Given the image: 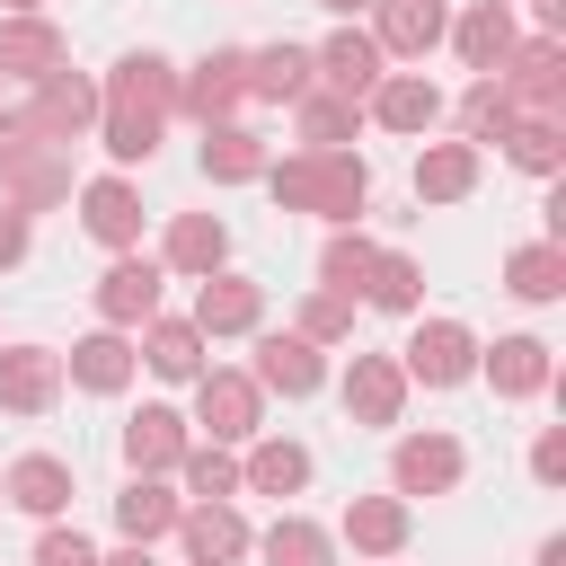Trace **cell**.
Returning <instances> with one entry per match:
<instances>
[{
	"instance_id": "cell-1",
	"label": "cell",
	"mask_w": 566,
	"mask_h": 566,
	"mask_svg": "<svg viewBox=\"0 0 566 566\" xmlns=\"http://www.w3.org/2000/svg\"><path fill=\"white\" fill-rule=\"evenodd\" d=\"M265 186L283 212H318V221H354L371 203V168L354 150H292V159H265Z\"/></svg>"
},
{
	"instance_id": "cell-2",
	"label": "cell",
	"mask_w": 566,
	"mask_h": 566,
	"mask_svg": "<svg viewBox=\"0 0 566 566\" xmlns=\"http://www.w3.org/2000/svg\"><path fill=\"white\" fill-rule=\"evenodd\" d=\"M0 177H9L18 212H44V203H62V195H71V159H62V142L27 133L18 115H0Z\"/></svg>"
},
{
	"instance_id": "cell-3",
	"label": "cell",
	"mask_w": 566,
	"mask_h": 566,
	"mask_svg": "<svg viewBox=\"0 0 566 566\" xmlns=\"http://www.w3.org/2000/svg\"><path fill=\"white\" fill-rule=\"evenodd\" d=\"M513 106H531V115H557V97H566V44L557 35H531V44H513L495 71H486Z\"/></svg>"
},
{
	"instance_id": "cell-4",
	"label": "cell",
	"mask_w": 566,
	"mask_h": 566,
	"mask_svg": "<svg viewBox=\"0 0 566 566\" xmlns=\"http://www.w3.org/2000/svg\"><path fill=\"white\" fill-rule=\"evenodd\" d=\"M18 124H27V133H44V142H80V133L97 124V80H80V71H44Z\"/></svg>"
},
{
	"instance_id": "cell-5",
	"label": "cell",
	"mask_w": 566,
	"mask_h": 566,
	"mask_svg": "<svg viewBox=\"0 0 566 566\" xmlns=\"http://www.w3.org/2000/svg\"><path fill=\"white\" fill-rule=\"evenodd\" d=\"M398 371H407V380H424V389H451V380H469V371H478V336H469L460 318H424V327L407 336Z\"/></svg>"
},
{
	"instance_id": "cell-6",
	"label": "cell",
	"mask_w": 566,
	"mask_h": 566,
	"mask_svg": "<svg viewBox=\"0 0 566 566\" xmlns=\"http://www.w3.org/2000/svg\"><path fill=\"white\" fill-rule=\"evenodd\" d=\"M195 416L212 442H256V380L248 371H195Z\"/></svg>"
},
{
	"instance_id": "cell-7",
	"label": "cell",
	"mask_w": 566,
	"mask_h": 566,
	"mask_svg": "<svg viewBox=\"0 0 566 566\" xmlns=\"http://www.w3.org/2000/svg\"><path fill=\"white\" fill-rule=\"evenodd\" d=\"M97 106H115V115H150V124H168V106H177V71H168L159 53H124V62H115V80L97 88Z\"/></svg>"
},
{
	"instance_id": "cell-8",
	"label": "cell",
	"mask_w": 566,
	"mask_h": 566,
	"mask_svg": "<svg viewBox=\"0 0 566 566\" xmlns=\"http://www.w3.org/2000/svg\"><path fill=\"white\" fill-rule=\"evenodd\" d=\"M239 97H248V53H230V44H221V53H203V62L177 80V106H186L195 124H221Z\"/></svg>"
},
{
	"instance_id": "cell-9",
	"label": "cell",
	"mask_w": 566,
	"mask_h": 566,
	"mask_svg": "<svg viewBox=\"0 0 566 566\" xmlns=\"http://www.w3.org/2000/svg\"><path fill=\"white\" fill-rule=\"evenodd\" d=\"M62 398V354L44 345H0V407L9 416H44Z\"/></svg>"
},
{
	"instance_id": "cell-10",
	"label": "cell",
	"mask_w": 566,
	"mask_h": 566,
	"mask_svg": "<svg viewBox=\"0 0 566 566\" xmlns=\"http://www.w3.org/2000/svg\"><path fill=\"white\" fill-rule=\"evenodd\" d=\"M97 318H106V327L159 318V265H150V256H115V265L97 274Z\"/></svg>"
},
{
	"instance_id": "cell-11",
	"label": "cell",
	"mask_w": 566,
	"mask_h": 566,
	"mask_svg": "<svg viewBox=\"0 0 566 566\" xmlns=\"http://www.w3.org/2000/svg\"><path fill=\"white\" fill-rule=\"evenodd\" d=\"M389 478H398V495H451L460 486V442L451 433H407L389 451Z\"/></svg>"
},
{
	"instance_id": "cell-12",
	"label": "cell",
	"mask_w": 566,
	"mask_h": 566,
	"mask_svg": "<svg viewBox=\"0 0 566 566\" xmlns=\"http://www.w3.org/2000/svg\"><path fill=\"white\" fill-rule=\"evenodd\" d=\"M256 318H265V292H256L248 274H221V265H212L203 292H195V327H203V336H248Z\"/></svg>"
},
{
	"instance_id": "cell-13",
	"label": "cell",
	"mask_w": 566,
	"mask_h": 566,
	"mask_svg": "<svg viewBox=\"0 0 566 566\" xmlns=\"http://www.w3.org/2000/svg\"><path fill=\"white\" fill-rule=\"evenodd\" d=\"M398 407H407V371H398L389 354H354V371H345V416H354V424H398Z\"/></svg>"
},
{
	"instance_id": "cell-14",
	"label": "cell",
	"mask_w": 566,
	"mask_h": 566,
	"mask_svg": "<svg viewBox=\"0 0 566 566\" xmlns=\"http://www.w3.org/2000/svg\"><path fill=\"white\" fill-rule=\"evenodd\" d=\"M371 18H380L371 44H380V53H407V62L451 35V9H442V0H371Z\"/></svg>"
},
{
	"instance_id": "cell-15",
	"label": "cell",
	"mask_w": 566,
	"mask_h": 566,
	"mask_svg": "<svg viewBox=\"0 0 566 566\" xmlns=\"http://www.w3.org/2000/svg\"><path fill=\"white\" fill-rule=\"evenodd\" d=\"M310 62H318V80H327L336 97H371V88H380V44H371L363 27H336Z\"/></svg>"
},
{
	"instance_id": "cell-16",
	"label": "cell",
	"mask_w": 566,
	"mask_h": 566,
	"mask_svg": "<svg viewBox=\"0 0 566 566\" xmlns=\"http://www.w3.org/2000/svg\"><path fill=\"white\" fill-rule=\"evenodd\" d=\"M371 115H380L389 133H433V115H442V88H433L424 71H380V88H371Z\"/></svg>"
},
{
	"instance_id": "cell-17",
	"label": "cell",
	"mask_w": 566,
	"mask_h": 566,
	"mask_svg": "<svg viewBox=\"0 0 566 566\" xmlns=\"http://www.w3.org/2000/svg\"><path fill=\"white\" fill-rule=\"evenodd\" d=\"M133 363H142V354L124 345V327H97V336H80V345L62 354V371H71L80 389H97V398H115V389L133 380Z\"/></svg>"
},
{
	"instance_id": "cell-18",
	"label": "cell",
	"mask_w": 566,
	"mask_h": 566,
	"mask_svg": "<svg viewBox=\"0 0 566 566\" xmlns=\"http://www.w3.org/2000/svg\"><path fill=\"white\" fill-rule=\"evenodd\" d=\"M124 460H133V478L177 469V460H186V416H177V407H142V416L124 424Z\"/></svg>"
},
{
	"instance_id": "cell-19",
	"label": "cell",
	"mask_w": 566,
	"mask_h": 566,
	"mask_svg": "<svg viewBox=\"0 0 566 566\" xmlns=\"http://www.w3.org/2000/svg\"><path fill=\"white\" fill-rule=\"evenodd\" d=\"M0 495L18 504V513H35V522H53L62 504H71V460H53V451H27L9 478H0Z\"/></svg>"
},
{
	"instance_id": "cell-20",
	"label": "cell",
	"mask_w": 566,
	"mask_h": 566,
	"mask_svg": "<svg viewBox=\"0 0 566 566\" xmlns=\"http://www.w3.org/2000/svg\"><path fill=\"white\" fill-rule=\"evenodd\" d=\"M177 539H186L195 566H239V557H248V522H239L230 504H195V513H177Z\"/></svg>"
},
{
	"instance_id": "cell-21",
	"label": "cell",
	"mask_w": 566,
	"mask_h": 566,
	"mask_svg": "<svg viewBox=\"0 0 566 566\" xmlns=\"http://www.w3.org/2000/svg\"><path fill=\"white\" fill-rule=\"evenodd\" d=\"M310 88H318V62H310L301 44H265V53H248V97L292 106V97H310Z\"/></svg>"
},
{
	"instance_id": "cell-22",
	"label": "cell",
	"mask_w": 566,
	"mask_h": 566,
	"mask_svg": "<svg viewBox=\"0 0 566 566\" xmlns=\"http://www.w3.org/2000/svg\"><path fill=\"white\" fill-rule=\"evenodd\" d=\"M80 221H88V239L133 248V239H142V195H133L124 177H97V186H80Z\"/></svg>"
},
{
	"instance_id": "cell-23",
	"label": "cell",
	"mask_w": 566,
	"mask_h": 566,
	"mask_svg": "<svg viewBox=\"0 0 566 566\" xmlns=\"http://www.w3.org/2000/svg\"><path fill=\"white\" fill-rule=\"evenodd\" d=\"M256 389H283V398H310L318 389V345L310 336H256Z\"/></svg>"
},
{
	"instance_id": "cell-24",
	"label": "cell",
	"mask_w": 566,
	"mask_h": 566,
	"mask_svg": "<svg viewBox=\"0 0 566 566\" xmlns=\"http://www.w3.org/2000/svg\"><path fill=\"white\" fill-rule=\"evenodd\" d=\"M451 44H460V62H469V71L486 80V71H495V62H504V53L522 44V35H513V9H504V0H478V9H469V18L451 27Z\"/></svg>"
},
{
	"instance_id": "cell-25",
	"label": "cell",
	"mask_w": 566,
	"mask_h": 566,
	"mask_svg": "<svg viewBox=\"0 0 566 566\" xmlns=\"http://www.w3.org/2000/svg\"><path fill=\"white\" fill-rule=\"evenodd\" d=\"M203 177L212 186H248V177H265V142L248 133V124H203Z\"/></svg>"
},
{
	"instance_id": "cell-26",
	"label": "cell",
	"mask_w": 566,
	"mask_h": 566,
	"mask_svg": "<svg viewBox=\"0 0 566 566\" xmlns=\"http://www.w3.org/2000/svg\"><path fill=\"white\" fill-rule=\"evenodd\" d=\"M478 371L495 380V398H531V389H548V345L539 336H495V354H478Z\"/></svg>"
},
{
	"instance_id": "cell-27",
	"label": "cell",
	"mask_w": 566,
	"mask_h": 566,
	"mask_svg": "<svg viewBox=\"0 0 566 566\" xmlns=\"http://www.w3.org/2000/svg\"><path fill=\"white\" fill-rule=\"evenodd\" d=\"M478 186V142H433L416 159V203H460Z\"/></svg>"
},
{
	"instance_id": "cell-28",
	"label": "cell",
	"mask_w": 566,
	"mask_h": 566,
	"mask_svg": "<svg viewBox=\"0 0 566 566\" xmlns=\"http://www.w3.org/2000/svg\"><path fill=\"white\" fill-rule=\"evenodd\" d=\"M150 336H142V363L159 371V380H195L203 371V327L195 318H142Z\"/></svg>"
},
{
	"instance_id": "cell-29",
	"label": "cell",
	"mask_w": 566,
	"mask_h": 566,
	"mask_svg": "<svg viewBox=\"0 0 566 566\" xmlns=\"http://www.w3.org/2000/svg\"><path fill=\"white\" fill-rule=\"evenodd\" d=\"M345 539H354L363 557H398V548H407V504H398V495H354V504H345Z\"/></svg>"
},
{
	"instance_id": "cell-30",
	"label": "cell",
	"mask_w": 566,
	"mask_h": 566,
	"mask_svg": "<svg viewBox=\"0 0 566 566\" xmlns=\"http://www.w3.org/2000/svg\"><path fill=\"white\" fill-rule=\"evenodd\" d=\"M44 71H62V35L44 18H9L0 27V80H44Z\"/></svg>"
},
{
	"instance_id": "cell-31",
	"label": "cell",
	"mask_w": 566,
	"mask_h": 566,
	"mask_svg": "<svg viewBox=\"0 0 566 566\" xmlns=\"http://www.w3.org/2000/svg\"><path fill=\"white\" fill-rule=\"evenodd\" d=\"M292 106H301V150H345L363 124V97H336V88H310Z\"/></svg>"
},
{
	"instance_id": "cell-32",
	"label": "cell",
	"mask_w": 566,
	"mask_h": 566,
	"mask_svg": "<svg viewBox=\"0 0 566 566\" xmlns=\"http://www.w3.org/2000/svg\"><path fill=\"white\" fill-rule=\"evenodd\" d=\"M504 292H513V301H557V292H566V248H557V239L513 248V256H504Z\"/></svg>"
},
{
	"instance_id": "cell-33",
	"label": "cell",
	"mask_w": 566,
	"mask_h": 566,
	"mask_svg": "<svg viewBox=\"0 0 566 566\" xmlns=\"http://www.w3.org/2000/svg\"><path fill=\"white\" fill-rule=\"evenodd\" d=\"M230 256V230L212 221V212H177V230H168V265L177 274H212Z\"/></svg>"
},
{
	"instance_id": "cell-34",
	"label": "cell",
	"mask_w": 566,
	"mask_h": 566,
	"mask_svg": "<svg viewBox=\"0 0 566 566\" xmlns=\"http://www.w3.org/2000/svg\"><path fill=\"white\" fill-rule=\"evenodd\" d=\"M239 486H256V495H301V486H310V451H301V442H256L248 469H239Z\"/></svg>"
},
{
	"instance_id": "cell-35",
	"label": "cell",
	"mask_w": 566,
	"mask_h": 566,
	"mask_svg": "<svg viewBox=\"0 0 566 566\" xmlns=\"http://www.w3.org/2000/svg\"><path fill=\"white\" fill-rule=\"evenodd\" d=\"M177 495L159 486V478H133L124 495H115V522H124V539H159V531H177Z\"/></svg>"
},
{
	"instance_id": "cell-36",
	"label": "cell",
	"mask_w": 566,
	"mask_h": 566,
	"mask_svg": "<svg viewBox=\"0 0 566 566\" xmlns=\"http://www.w3.org/2000/svg\"><path fill=\"white\" fill-rule=\"evenodd\" d=\"M504 150H513V168H522V177H557V159H566V133H557V115H513Z\"/></svg>"
},
{
	"instance_id": "cell-37",
	"label": "cell",
	"mask_w": 566,
	"mask_h": 566,
	"mask_svg": "<svg viewBox=\"0 0 566 566\" xmlns=\"http://www.w3.org/2000/svg\"><path fill=\"white\" fill-rule=\"evenodd\" d=\"M336 557V539L310 522V513H283L274 531H265V566H327Z\"/></svg>"
},
{
	"instance_id": "cell-38",
	"label": "cell",
	"mask_w": 566,
	"mask_h": 566,
	"mask_svg": "<svg viewBox=\"0 0 566 566\" xmlns=\"http://www.w3.org/2000/svg\"><path fill=\"white\" fill-rule=\"evenodd\" d=\"M513 115H522V106H513L495 80H469V97H460V133H469V142H504Z\"/></svg>"
},
{
	"instance_id": "cell-39",
	"label": "cell",
	"mask_w": 566,
	"mask_h": 566,
	"mask_svg": "<svg viewBox=\"0 0 566 566\" xmlns=\"http://www.w3.org/2000/svg\"><path fill=\"white\" fill-rule=\"evenodd\" d=\"M371 256H380V248H371L363 230H336V239H327V256H318L327 292H336V301H354V292H363V274H371Z\"/></svg>"
},
{
	"instance_id": "cell-40",
	"label": "cell",
	"mask_w": 566,
	"mask_h": 566,
	"mask_svg": "<svg viewBox=\"0 0 566 566\" xmlns=\"http://www.w3.org/2000/svg\"><path fill=\"white\" fill-rule=\"evenodd\" d=\"M363 292H371L380 310H398V318H407V310L424 301V274H416V256H389V248H380V256H371V274H363Z\"/></svg>"
},
{
	"instance_id": "cell-41",
	"label": "cell",
	"mask_w": 566,
	"mask_h": 566,
	"mask_svg": "<svg viewBox=\"0 0 566 566\" xmlns=\"http://www.w3.org/2000/svg\"><path fill=\"white\" fill-rule=\"evenodd\" d=\"M97 142H106L115 168H133V159L159 150V124H150V115H115V106H97Z\"/></svg>"
},
{
	"instance_id": "cell-42",
	"label": "cell",
	"mask_w": 566,
	"mask_h": 566,
	"mask_svg": "<svg viewBox=\"0 0 566 566\" xmlns=\"http://www.w3.org/2000/svg\"><path fill=\"white\" fill-rule=\"evenodd\" d=\"M177 469H186V486H195L203 504H230V495H239V460H230V451H212V442H203V451L186 442V460H177Z\"/></svg>"
},
{
	"instance_id": "cell-43",
	"label": "cell",
	"mask_w": 566,
	"mask_h": 566,
	"mask_svg": "<svg viewBox=\"0 0 566 566\" xmlns=\"http://www.w3.org/2000/svg\"><path fill=\"white\" fill-rule=\"evenodd\" d=\"M301 336H310V345H336V336H354V301H336V292H310V301H301Z\"/></svg>"
},
{
	"instance_id": "cell-44",
	"label": "cell",
	"mask_w": 566,
	"mask_h": 566,
	"mask_svg": "<svg viewBox=\"0 0 566 566\" xmlns=\"http://www.w3.org/2000/svg\"><path fill=\"white\" fill-rule=\"evenodd\" d=\"M35 566H97V548H88L80 531H44V539H35Z\"/></svg>"
},
{
	"instance_id": "cell-45",
	"label": "cell",
	"mask_w": 566,
	"mask_h": 566,
	"mask_svg": "<svg viewBox=\"0 0 566 566\" xmlns=\"http://www.w3.org/2000/svg\"><path fill=\"white\" fill-rule=\"evenodd\" d=\"M531 478H539V486H557V478H566V433H557V424L531 442Z\"/></svg>"
},
{
	"instance_id": "cell-46",
	"label": "cell",
	"mask_w": 566,
	"mask_h": 566,
	"mask_svg": "<svg viewBox=\"0 0 566 566\" xmlns=\"http://www.w3.org/2000/svg\"><path fill=\"white\" fill-rule=\"evenodd\" d=\"M18 256H27V212L9 203V212H0V265H18Z\"/></svg>"
},
{
	"instance_id": "cell-47",
	"label": "cell",
	"mask_w": 566,
	"mask_h": 566,
	"mask_svg": "<svg viewBox=\"0 0 566 566\" xmlns=\"http://www.w3.org/2000/svg\"><path fill=\"white\" fill-rule=\"evenodd\" d=\"M97 566H150V539H124L115 557H97Z\"/></svg>"
},
{
	"instance_id": "cell-48",
	"label": "cell",
	"mask_w": 566,
	"mask_h": 566,
	"mask_svg": "<svg viewBox=\"0 0 566 566\" xmlns=\"http://www.w3.org/2000/svg\"><path fill=\"white\" fill-rule=\"evenodd\" d=\"M531 9H539V27H548V35L566 27V0H531Z\"/></svg>"
},
{
	"instance_id": "cell-49",
	"label": "cell",
	"mask_w": 566,
	"mask_h": 566,
	"mask_svg": "<svg viewBox=\"0 0 566 566\" xmlns=\"http://www.w3.org/2000/svg\"><path fill=\"white\" fill-rule=\"evenodd\" d=\"M539 566H566V539H539Z\"/></svg>"
},
{
	"instance_id": "cell-50",
	"label": "cell",
	"mask_w": 566,
	"mask_h": 566,
	"mask_svg": "<svg viewBox=\"0 0 566 566\" xmlns=\"http://www.w3.org/2000/svg\"><path fill=\"white\" fill-rule=\"evenodd\" d=\"M318 9H336V18H354V9H371V0H318Z\"/></svg>"
},
{
	"instance_id": "cell-51",
	"label": "cell",
	"mask_w": 566,
	"mask_h": 566,
	"mask_svg": "<svg viewBox=\"0 0 566 566\" xmlns=\"http://www.w3.org/2000/svg\"><path fill=\"white\" fill-rule=\"evenodd\" d=\"M9 9H18V18H35V0H9Z\"/></svg>"
}]
</instances>
